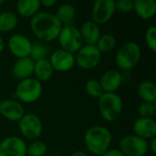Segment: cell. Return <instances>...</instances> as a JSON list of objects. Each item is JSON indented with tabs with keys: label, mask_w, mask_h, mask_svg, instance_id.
<instances>
[{
	"label": "cell",
	"mask_w": 156,
	"mask_h": 156,
	"mask_svg": "<svg viewBox=\"0 0 156 156\" xmlns=\"http://www.w3.org/2000/svg\"><path fill=\"white\" fill-rule=\"evenodd\" d=\"M6 2V0H0V6H1V5H3L4 3Z\"/></svg>",
	"instance_id": "cell-37"
},
{
	"label": "cell",
	"mask_w": 156,
	"mask_h": 156,
	"mask_svg": "<svg viewBox=\"0 0 156 156\" xmlns=\"http://www.w3.org/2000/svg\"><path fill=\"white\" fill-rule=\"evenodd\" d=\"M79 30L84 43L87 45H96L101 36L99 26L92 20L86 21Z\"/></svg>",
	"instance_id": "cell-19"
},
{
	"label": "cell",
	"mask_w": 156,
	"mask_h": 156,
	"mask_svg": "<svg viewBox=\"0 0 156 156\" xmlns=\"http://www.w3.org/2000/svg\"><path fill=\"white\" fill-rule=\"evenodd\" d=\"M55 16L62 24H67L74 18L75 9L70 4H64L57 9Z\"/></svg>",
	"instance_id": "cell-24"
},
{
	"label": "cell",
	"mask_w": 156,
	"mask_h": 156,
	"mask_svg": "<svg viewBox=\"0 0 156 156\" xmlns=\"http://www.w3.org/2000/svg\"><path fill=\"white\" fill-rule=\"evenodd\" d=\"M54 70L49 61V59L40 60L34 62V71L33 75L37 80L41 83L49 81L52 77Z\"/></svg>",
	"instance_id": "cell-20"
},
{
	"label": "cell",
	"mask_w": 156,
	"mask_h": 156,
	"mask_svg": "<svg viewBox=\"0 0 156 156\" xmlns=\"http://www.w3.org/2000/svg\"><path fill=\"white\" fill-rule=\"evenodd\" d=\"M34 62H35L30 57L17 59L11 69L13 77L20 81L31 77L34 71Z\"/></svg>",
	"instance_id": "cell-17"
},
{
	"label": "cell",
	"mask_w": 156,
	"mask_h": 156,
	"mask_svg": "<svg viewBox=\"0 0 156 156\" xmlns=\"http://www.w3.org/2000/svg\"><path fill=\"white\" fill-rule=\"evenodd\" d=\"M137 92L144 102L154 103L156 101V85L150 80L141 81L138 86Z\"/></svg>",
	"instance_id": "cell-22"
},
{
	"label": "cell",
	"mask_w": 156,
	"mask_h": 156,
	"mask_svg": "<svg viewBox=\"0 0 156 156\" xmlns=\"http://www.w3.org/2000/svg\"><path fill=\"white\" fill-rule=\"evenodd\" d=\"M141 56V50L139 44L133 41L124 43L117 51L115 62L117 66L124 71L128 72L133 69L140 62Z\"/></svg>",
	"instance_id": "cell-4"
},
{
	"label": "cell",
	"mask_w": 156,
	"mask_h": 156,
	"mask_svg": "<svg viewBox=\"0 0 156 156\" xmlns=\"http://www.w3.org/2000/svg\"><path fill=\"white\" fill-rule=\"evenodd\" d=\"M102 156H125L124 153L117 148H109L108 150H107Z\"/></svg>",
	"instance_id": "cell-32"
},
{
	"label": "cell",
	"mask_w": 156,
	"mask_h": 156,
	"mask_svg": "<svg viewBox=\"0 0 156 156\" xmlns=\"http://www.w3.org/2000/svg\"><path fill=\"white\" fill-rule=\"evenodd\" d=\"M48 152V147L45 142L41 140H33L27 147L28 156H46Z\"/></svg>",
	"instance_id": "cell-26"
},
{
	"label": "cell",
	"mask_w": 156,
	"mask_h": 156,
	"mask_svg": "<svg viewBox=\"0 0 156 156\" xmlns=\"http://www.w3.org/2000/svg\"><path fill=\"white\" fill-rule=\"evenodd\" d=\"M154 107H155V115L154 116H156V101L154 102Z\"/></svg>",
	"instance_id": "cell-38"
},
{
	"label": "cell",
	"mask_w": 156,
	"mask_h": 156,
	"mask_svg": "<svg viewBox=\"0 0 156 156\" xmlns=\"http://www.w3.org/2000/svg\"><path fill=\"white\" fill-rule=\"evenodd\" d=\"M104 93H116L123 83V74L115 69L105 72L99 79Z\"/></svg>",
	"instance_id": "cell-15"
},
{
	"label": "cell",
	"mask_w": 156,
	"mask_h": 156,
	"mask_svg": "<svg viewBox=\"0 0 156 156\" xmlns=\"http://www.w3.org/2000/svg\"><path fill=\"white\" fill-rule=\"evenodd\" d=\"M98 109L104 120L114 122L122 113V99L117 93H103L98 98Z\"/></svg>",
	"instance_id": "cell-3"
},
{
	"label": "cell",
	"mask_w": 156,
	"mask_h": 156,
	"mask_svg": "<svg viewBox=\"0 0 156 156\" xmlns=\"http://www.w3.org/2000/svg\"><path fill=\"white\" fill-rule=\"evenodd\" d=\"M4 49H5V41H4L3 38L0 36V54L3 52Z\"/></svg>",
	"instance_id": "cell-36"
},
{
	"label": "cell",
	"mask_w": 156,
	"mask_h": 156,
	"mask_svg": "<svg viewBox=\"0 0 156 156\" xmlns=\"http://www.w3.org/2000/svg\"><path fill=\"white\" fill-rule=\"evenodd\" d=\"M115 1H116V0H115Z\"/></svg>",
	"instance_id": "cell-40"
},
{
	"label": "cell",
	"mask_w": 156,
	"mask_h": 156,
	"mask_svg": "<svg viewBox=\"0 0 156 156\" xmlns=\"http://www.w3.org/2000/svg\"><path fill=\"white\" fill-rule=\"evenodd\" d=\"M115 7L116 10H118L120 13H129L134 9L133 0H116Z\"/></svg>",
	"instance_id": "cell-31"
},
{
	"label": "cell",
	"mask_w": 156,
	"mask_h": 156,
	"mask_svg": "<svg viewBox=\"0 0 156 156\" xmlns=\"http://www.w3.org/2000/svg\"><path fill=\"white\" fill-rule=\"evenodd\" d=\"M148 148L149 145L146 140L135 134H130L120 140L119 149L125 156H144Z\"/></svg>",
	"instance_id": "cell-9"
},
{
	"label": "cell",
	"mask_w": 156,
	"mask_h": 156,
	"mask_svg": "<svg viewBox=\"0 0 156 156\" xmlns=\"http://www.w3.org/2000/svg\"><path fill=\"white\" fill-rule=\"evenodd\" d=\"M71 156H90V155L84 151H75L71 154Z\"/></svg>",
	"instance_id": "cell-34"
},
{
	"label": "cell",
	"mask_w": 156,
	"mask_h": 156,
	"mask_svg": "<svg viewBox=\"0 0 156 156\" xmlns=\"http://www.w3.org/2000/svg\"><path fill=\"white\" fill-rule=\"evenodd\" d=\"M0 115L11 122H19L25 115L23 104L15 99H4L0 101Z\"/></svg>",
	"instance_id": "cell-13"
},
{
	"label": "cell",
	"mask_w": 156,
	"mask_h": 156,
	"mask_svg": "<svg viewBox=\"0 0 156 156\" xmlns=\"http://www.w3.org/2000/svg\"><path fill=\"white\" fill-rule=\"evenodd\" d=\"M136 15L144 20H149L156 15V0H133Z\"/></svg>",
	"instance_id": "cell-18"
},
{
	"label": "cell",
	"mask_w": 156,
	"mask_h": 156,
	"mask_svg": "<svg viewBox=\"0 0 156 156\" xmlns=\"http://www.w3.org/2000/svg\"><path fill=\"white\" fill-rule=\"evenodd\" d=\"M62 27L56 16L49 12H38L30 20L32 33L40 41L45 42L58 39Z\"/></svg>",
	"instance_id": "cell-1"
},
{
	"label": "cell",
	"mask_w": 156,
	"mask_h": 156,
	"mask_svg": "<svg viewBox=\"0 0 156 156\" xmlns=\"http://www.w3.org/2000/svg\"><path fill=\"white\" fill-rule=\"evenodd\" d=\"M138 113L140 118H152L155 115L154 103L142 101L138 108Z\"/></svg>",
	"instance_id": "cell-29"
},
{
	"label": "cell",
	"mask_w": 156,
	"mask_h": 156,
	"mask_svg": "<svg viewBox=\"0 0 156 156\" xmlns=\"http://www.w3.org/2000/svg\"><path fill=\"white\" fill-rule=\"evenodd\" d=\"M18 17L13 12L5 11L0 13V32L7 33L14 30L18 26Z\"/></svg>",
	"instance_id": "cell-23"
},
{
	"label": "cell",
	"mask_w": 156,
	"mask_h": 156,
	"mask_svg": "<svg viewBox=\"0 0 156 156\" xmlns=\"http://www.w3.org/2000/svg\"><path fill=\"white\" fill-rule=\"evenodd\" d=\"M42 90V84L31 76L19 82L15 89V95L20 103L32 104L40 99Z\"/></svg>",
	"instance_id": "cell-5"
},
{
	"label": "cell",
	"mask_w": 156,
	"mask_h": 156,
	"mask_svg": "<svg viewBox=\"0 0 156 156\" xmlns=\"http://www.w3.org/2000/svg\"><path fill=\"white\" fill-rule=\"evenodd\" d=\"M31 47L32 43L30 39L22 34H14L9 40V49L18 59L30 57Z\"/></svg>",
	"instance_id": "cell-14"
},
{
	"label": "cell",
	"mask_w": 156,
	"mask_h": 156,
	"mask_svg": "<svg viewBox=\"0 0 156 156\" xmlns=\"http://www.w3.org/2000/svg\"><path fill=\"white\" fill-rule=\"evenodd\" d=\"M1 65H2V62H1V60H0V69H1Z\"/></svg>",
	"instance_id": "cell-39"
},
{
	"label": "cell",
	"mask_w": 156,
	"mask_h": 156,
	"mask_svg": "<svg viewBox=\"0 0 156 156\" xmlns=\"http://www.w3.org/2000/svg\"><path fill=\"white\" fill-rule=\"evenodd\" d=\"M135 135L149 140L156 136V120L152 118H139L137 119L132 127Z\"/></svg>",
	"instance_id": "cell-16"
},
{
	"label": "cell",
	"mask_w": 156,
	"mask_h": 156,
	"mask_svg": "<svg viewBox=\"0 0 156 156\" xmlns=\"http://www.w3.org/2000/svg\"><path fill=\"white\" fill-rule=\"evenodd\" d=\"M25 140L18 136H9L0 142V156H27Z\"/></svg>",
	"instance_id": "cell-11"
},
{
	"label": "cell",
	"mask_w": 156,
	"mask_h": 156,
	"mask_svg": "<svg viewBox=\"0 0 156 156\" xmlns=\"http://www.w3.org/2000/svg\"><path fill=\"white\" fill-rule=\"evenodd\" d=\"M75 64L83 70H92L98 66L101 62L102 53L96 45L85 44L76 52Z\"/></svg>",
	"instance_id": "cell-7"
},
{
	"label": "cell",
	"mask_w": 156,
	"mask_h": 156,
	"mask_svg": "<svg viewBox=\"0 0 156 156\" xmlns=\"http://www.w3.org/2000/svg\"><path fill=\"white\" fill-rule=\"evenodd\" d=\"M85 90L89 97L93 98H97V99H98L104 93L102 87L100 85V82L98 79L87 80L85 85Z\"/></svg>",
	"instance_id": "cell-27"
},
{
	"label": "cell",
	"mask_w": 156,
	"mask_h": 156,
	"mask_svg": "<svg viewBox=\"0 0 156 156\" xmlns=\"http://www.w3.org/2000/svg\"><path fill=\"white\" fill-rule=\"evenodd\" d=\"M58 41L61 49L73 54L76 53L84 45L79 29L72 25H66L62 27L58 36Z\"/></svg>",
	"instance_id": "cell-6"
},
{
	"label": "cell",
	"mask_w": 156,
	"mask_h": 156,
	"mask_svg": "<svg viewBox=\"0 0 156 156\" xmlns=\"http://www.w3.org/2000/svg\"><path fill=\"white\" fill-rule=\"evenodd\" d=\"M96 46L101 53H107L115 48L116 39L111 34H103L98 39Z\"/></svg>",
	"instance_id": "cell-25"
},
{
	"label": "cell",
	"mask_w": 156,
	"mask_h": 156,
	"mask_svg": "<svg viewBox=\"0 0 156 156\" xmlns=\"http://www.w3.org/2000/svg\"><path fill=\"white\" fill-rule=\"evenodd\" d=\"M151 149L152 152L156 156V136L151 139Z\"/></svg>",
	"instance_id": "cell-35"
},
{
	"label": "cell",
	"mask_w": 156,
	"mask_h": 156,
	"mask_svg": "<svg viewBox=\"0 0 156 156\" xmlns=\"http://www.w3.org/2000/svg\"><path fill=\"white\" fill-rule=\"evenodd\" d=\"M144 39L148 48L151 51L156 52V26H151L147 29Z\"/></svg>",
	"instance_id": "cell-30"
},
{
	"label": "cell",
	"mask_w": 156,
	"mask_h": 156,
	"mask_svg": "<svg viewBox=\"0 0 156 156\" xmlns=\"http://www.w3.org/2000/svg\"><path fill=\"white\" fill-rule=\"evenodd\" d=\"M57 2V0H40L41 5L44 6L45 8H51Z\"/></svg>",
	"instance_id": "cell-33"
},
{
	"label": "cell",
	"mask_w": 156,
	"mask_h": 156,
	"mask_svg": "<svg viewBox=\"0 0 156 156\" xmlns=\"http://www.w3.org/2000/svg\"><path fill=\"white\" fill-rule=\"evenodd\" d=\"M49 61L53 70L60 73L69 72L75 65L74 54L62 49L54 51L50 55Z\"/></svg>",
	"instance_id": "cell-12"
},
{
	"label": "cell",
	"mask_w": 156,
	"mask_h": 156,
	"mask_svg": "<svg viewBox=\"0 0 156 156\" xmlns=\"http://www.w3.org/2000/svg\"><path fill=\"white\" fill-rule=\"evenodd\" d=\"M47 54H48V50L42 43L32 44L30 58H31L34 62L46 59Z\"/></svg>",
	"instance_id": "cell-28"
},
{
	"label": "cell",
	"mask_w": 156,
	"mask_h": 156,
	"mask_svg": "<svg viewBox=\"0 0 156 156\" xmlns=\"http://www.w3.org/2000/svg\"><path fill=\"white\" fill-rule=\"evenodd\" d=\"M18 124L21 135L28 140H36L43 132V123L41 119L33 113H25Z\"/></svg>",
	"instance_id": "cell-8"
},
{
	"label": "cell",
	"mask_w": 156,
	"mask_h": 156,
	"mask_svg": "<svg viewBox=\"0 0 156 156\" xmlns=\"http://www.w3.org/2000/svg\"><path fill=\"white\" fill-rule=\"evenodd\" d=\"M116 11L115 0H95L92 8V21L98 26L108 23Z\"/></svg>",
	"instance_id": "cell-10"
},
{
	"label": "cell",
	"mask_w": 156,
	"mask_h": 156,
	"mask_svg": "<svg viewBox=\"0 0 156 156\" xmlns=\"http://www.w3.org/2000/svg\"><path fill=\"white\" fill-rule=\"evenodd\" d=\"M41 6L40 0H18L17 11L21 17L32 18L39 12Z\"/></svg>",
	"instance_id": "cell-21"
},
{
	"label": "cell",
	"mask_w": 156,
	"mask_h": 156,
	"mask_svg": "<svg viewBox=\"0 0 156 156\" xmlns=\"http://www.w3.org/2000/svg\"><path fill=\"white\" fill-rule=\"evenodd\" d=\"M84 142L87 150L90 153L97 156H102L103 153L110 148L112 133L107 127L95 125L86 131Z\"/></svg>",
	"instance_id": "cell-2"
}]
</instances>
